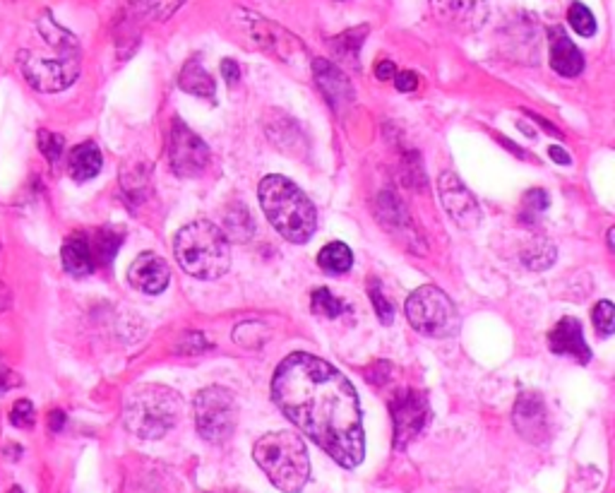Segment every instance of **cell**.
Masks as SVG:
<instances>
[{
  "instance_id": "cell-36",
  "label": "cell",
  "mask_w": 615,
  "mask_h": 493,
  "mask_svg": "<svg viewBox=\"0 0 615 493\" xmlns=\"http://www.w3.org/2000/svg\"><path fill=\"white\" fill-rule=\"evenodd\" d=\"M394 75H397V73H394V63H390V60H380V63L375 66V77H378V80H392Z\"/></svg>"
},
{
  "instance_id": "cell-18",
  "label": "cell",
  "mask_w": 615,
  "mask_h": 493,
  "mask_svg": "<svg viewBox=\"0 0 615 493\" xmlns=\"http://www.w3.org/2000/svg\"><path fill=\"white\" fill-rule=\"evenodd\" d=\"M313 73H315V82L320 84L324 99L330 101L334 111H346L354 101V90H351L349 80L341 73L339 67H334L327 60H315L313 63Z\"/></svg>"
},
{
  "instance_id": "cell-26",
  "label": "cell",
  "mask_w": 615,
  "mask_h": 493,
  "mask_svg": "<svg viewBox=\"0 0 615 493\" xmlns=\"http://www.w3.org/2000/svg\"><path fill=\"white\" fill-rule=\"evenodd\" d=\"M567 20H570V25H572V29L580 36H594V32H596V20L591 15V10L587 5H582V3H572L570 5Z\"/></svg>"
},
{
  "instance_id": "cell-8",
  "label": "cell",
  "mask_w": 615,
  "mask_h": 493,
  "mask_svg": "<svg viewBox=\"0 0 615 493\" xmlns=\"http://www.w3.org/2000/svg\"><path fill=\"white\" fill-rule=\"evenodd\" d=\"M19 70L36 92H63L80 75V53H58L46 59L36 51H22Z\"/></svg>"
},
{
  "instance_id": "cell-28",
  "label": "cell",
  "mask_w": 615,
  "mask_h": 493,
  "mask_svg": "<svg viewBox=\"0 0 615 493\" xmlns=\"http://www.w3.org/2000/svg\"><path fill=\"white\" fill-rule=\"evenodd\" d=\"M313 310L317 316H327V318H337L346 310V303L339 301L330 289H317L313 293Z\"/></svg>"
},
{
  "instance_id": "cell-12",
  "label": "cell",
  "mask_w": 615,
  "mask_h": 493,
  "mask_svg": "<svg viewBox=\"0 0 615 493\" xmlns=\"http://www.w3.org/2000/svg\"><path fill=\"white\" fill-rule=\"evenodd\" d=\"M438 188H440L442 207L455 224L462 226V229H474V226L481 224V207H479L474 195L469 192V188L459 181L457 174H452V171L440 174Z\"/></svg>"
},
{
  "instance_id": "cell-27",
  "label": "cell",
  "mask_w": 615,
  "mask_h": 493,
  "mask_svg": "<svg viewBox=\"0 0 615 493\" xmlns=\"http://www.w3.org/2000/svg\"><path fill=\"white\" fill-rule=\"evenodd\" d=\"M549 207V192L546 191H529L524 195L522 209H519V217L526 224H532L543 215V209Z\"/></svg>"
},
{
  "instance_id": "cell-6",
  "label": "cell",
  "mask_w": 615,
  "mask_h": 493,
  "mask_svg": "<svg viewBox=\"0 0 615 493\" xmlns=\"http://www.w3.org/2000/svg\"><path fill=\"white\" fill-rule=\"evenodd\" d=\"M407 318L418 333L428 334V337H452L462 327L452 299L432 285L421 286L409 296Z\"/></svg>"
},
{
  "instance_id": "cell-15",
  "label": "cell",
  "mask_w": 615,
  "mask_h": 493,
  "mask_svg": "<svg viewBox=\"0 0 615 493\" xmlns=\"http://www.w3.org/2000/svg\"><path fill=\"white\" fill-rule=\"evenodd\" d=\"M515 426L517 431L533 445L549 441V411L543 404V397L536 393H522L515 404Z\"/></svg>"
},
{
  "instance_id": "cell-24",
  "label": "cell",
  "mask_w": 615,
  "mask_h": 493,
  "mask_svg": "<svg viewBox=\"0 0 615 493\" xmlns=\"http://www.w3.org/2000/svg\"><path fill=\"white\" fill-rule=\"evenodd\" d=\"M224 234L229 241H248L250 236H253V231H255L253 217H250V212L243 207V205H233V207L229 209V215H226L224 219Z\"/></svg>"
},
{
  "instance_id": "cell-1",
  "label": "cell",
  "mask_w": 615,
  "mask_h": 493,
  "mask_svg": "<svg viewBox=\"0 0 615 493\" xmlns=\"http://www.w3.org/2000/svg\"><path fill=\"white\" fill-rule=\"evenodd\" d=\"M272 397L284 417L341 467L363 462L366 435L358 395L327 361L306 351L286 356L272 380Z\"/></svg>"
},
{
  "instance_id": "cell-19",
  "label": "cell",
  "mask_w": 615,
  "mask_h": 493,
  "mask_svg": "<svg viewBox=\"0 0 615 493\" xmlns=\"http://www.w3.org/2000/svg\"><path fill=\"white\" fill-rule=\"evenodd\" d=\"M550 43V63L553 70L565 77H577L584 70L582 51L577 49L572 39L567 36L563 27H550L549 29Z\"/></svg>"
},
{
  "instance_id": "cell-35",
  "label": "cell",
  "mask_w": 615,
  "mask_h": 493,
  "mask_svg": "<svg viewBox=\"0 0 615 493\" xmlns=\"http://www.w3.org/2000/svg\"><path fill=\"white\" fill-rule=\"evenodd\" d=\"M222 75H224V80L229 84L238 82V80H241V67H238V63L231 59L222 60Z\"/></svg>"
},
{
  "instance_id": "cell-14",
  "label": "cell",
  "mask_w": 615,
  "mask_h": 493,
  "mask_svg": "<svg viewBox=\"0 0 615 493\" xmlns=\"http://www.w3.org/2000/svg\"><path fill=\"white\" fill-rule=\"evenodd\" d=\"M375 217H378V222L392 236H397V239L407 243L409 248H416V243H421V234H418L414 219L409 215L407 205L394 192L385 191L378 195V200H375Z\"/></svg>"
},
{
  "instance_id": "cell-20",
  "label": "cell",
  "mask_w": 615,
  "mask_h": 493,
  "mask_svg": "<svg viewBox=\"0 0 615 493\" xmlns=\"http://www.w3.org/2000/svg\"><path fill=\"white\" fill-rule=\"evenodd\" d=\"M60 258H63V268H66L73 277L92 275L94 255H92V248H90V241H87V236L84 234L70 236V239L63 243Z\"/></svg>"
},
{
  "instance_id": "cell-21",
  "label": "cell",
  "mask_w": 615,
  "mask_h": 493,
  "mask_svg": "<svg viewBox=\"0 0 615 493\" xmlns=\"http://www.w3.org/2000/svg\"><path fill=\"white\" fill-rule=\"evenodd\" d=\"M101 152L94 143H82L73 147L70 157H67V171L75 181H90L101 171Z\"/></svg>"
},
{
  "instance_id": "cell-22",
  "label": "cell",
  "mask_w": 615,
  "mask_h": 493,
  "mask_svg": "<svg viewBox=\"0 0 615 493\" xmlns=\"http://www.w3.org/2000/svg\"><path fill=\"white\" fill-rule=\"evenodd\" d=\"M178 84H181V90L188 94H192V97H200V99H214L216 94V87H214V80H212V75H209L207 70L200 66V60L192 59L185 63L183 73H181V77H178Z\"/></svg>"
},
{
  "instance_id": "cell-29",
  "label": "cell",
  "mask_w": 615,
  "mask_h": 493,
  "mask_svg": "<svg viewBox=\"0 0 615 493\" xmlns=\"http://www.w3.org/2000/svg\"><path fill=\"white\" fill-rule=\"evenodd\" d=\"M39 150L49 161H58L63 150H66V140L58 133L51 130H39Z\"/></svg>"
},
{
  "instance_id": "cell-32",
  "label": "cell",
  "mask_w": 615,
  "mask_h": 493,
  "mask_svg": "<svg viewBox=\"0 0 615 493\" xmlns=\"http://www.w3.org/2000/svg\"><path fill=\"white\" fill-rule=\"evenodd\" d=\"M370 301H373L375 313H378L380 323H383V325H390L392 318H394V310H392V303L385 299V293L380 292V285H378V282H373V286H370Z\"/></svg>"
},
{
  "instance_id": "cell-13",
  "label": "cell",
  "mask_w": 615,
  "mask_h": 493,
  "mask_svg": "<svg viewBox=\"0 0 615 493\" xmlns=\"http://www.w3.org/2000/svg\"><path fill=\"white\" fill-rule=\"evenodd\" d=\"M431 5L442 25L462 34L481 29L488 20V0H431Z\"/></svg>"
},
{
  "instance_id": "cell-37",
  "label": "cell",
  "mask_w": 615,
  "mask_h": 493,
  "mask_svg": "<svg viewBox=\"0 0 615 493\" xmlns=\"http://www.w3.org/2000/svg\"><path fill=\"white\" fill-rule=\"evenodd\" d=\"M49 424H51V431H60L63 424H66V414H63L60 410H53L49 417Z\"/></svg>"
},
{
  "instance_id": "cell-2",
  "label": "cell",
  "mask_w": 615,
  "mask_h": 493,
  "mask_svg": "<svg viewBox=\"0 0 615 493\" xmlns=\"http://www.w3.org/2000/svg\"><path fill=\"white\" fill-rule=\"evenodd\" d=\"M260 205L276 231L292 243H306L317 229L315 205L299 185L284 176H265L260 184Z\"/></svg>"
},
{
  "instance_id": "cell-11",
  "label": "cell",
  "mask_w": 615,
  "mask_h": 493,
  "mask_svg": "<svg viewBox=\"0 0 615 493\" xmlns=\"http://www.w3.org/2000/svg\"><path fill=\"white\" fill-rule=\"evenodd\" d=\"M392 419H394V448L404 450L416 435L421 434L428 421V397L418 390H401L390 402Z\"/></svg>"
},
{
  "instance_id": "cell-7",
  "label": "cell",
  "mask_w": 615,
  "mask_h": 493,
  "mask_svg": "<svg viewBox=\"0 0 615 493\" xmlns=\"http://www.w3.org/2000/svg\"><path fill=\"white\" fill-rule=\"evenodd\" d=\"M192 417L207 443H224L238 424V402L226 387H205L192 400Z\"/></svg>"
},
{
  "instance_id": "cell-30",
  "label": "cell",
  "mask_w": 615,
  "mask_h": 493,
  "mask_svg": "<svg viewBox=\"0 0 615 493\" xmlns=\"http://www.w3.org/2000/svg\"><path fill=\"white\" fill-rule=\"evenodd\" d=\"M36 421V411L29 400H17L10 410V424L17 428H32Z\"/></svg>"
},
{
  "instance_id": "cell-10",
  "label": "cell",
  "mask_w": 615,
  "mask_h": 493,
  "mask_svg": "<svg viewBox=\"0 0 615 493\" xmlns=\"http://www.w3.org/2000/svg\"><path fill=\"white\" fill-rule=\"evenodd\" d=\"M168 157H171V168H174L175 176L195 178V176H200L207 168L209 160H212V152L205 145V140H200V135L192 133L181 118H175L174 128H171V150H168Z\"/></svg>"
},
{
  "instance_id": "cell-34",
  "label": "cell",
  "mask_w": 615,
  "mask_h": 493,
  "mask_svg": "<svg viewBox=\"0 0 615 493\" xmlns=\"http://www.w3.org/2000/svg\"><path fill=\"white\" fill-rule=\"evenodd\" d=\"M394 84H397V90L400 92H414L416 90V84H418V77L414 75V73H397L394 75Z\"/></svg>"
},
{
  "instance_id": "cell-23",
  "label": "cell",
  "mask_w": 615,
  "mask_h": 493,
  "mask_svg": "<svg viewBox=\"0 0 615 493\" xmlns=\"http://www.w3.org/2000/svg\"><path fill=\"white\" fill-rule=\"evenodd\" d=\"M317 265H320L324 272H330V275H344V272H349L351 265H354V253H351L349 246L334 241L330 243V246H324L323 251H320Z\"/></svg>"
},
{
  "instance_id": "cell-5",
  "label": "cell",
  "mask_w": 615,
  "mask_h": 493,
  "mask_svg": "<svg viewBox=\"0 0 615 493\" xmlns=\"http://www.w3.org/2000/svg\"><path fill=\"white\" fill-rule=\"evenodd\" d=\"M183 402L167 385H140L125 400V426L135 435L154 441L167 435L181 419Z\"/></svg>"
},
{
  "instance_id": "cell-31",
  "label": "cell",
  "mask_w": 615,
  "mask_h": 493,
  "mask_svg": "<svg viewBox=\"0 0 615 493\" xmlns=\"http://www.w3.org/2000/svg\"><path fill=\"white\" fill-rule=\"evenodd\" d=\"M594 325H596V330H599L603 337H608V334L613 333V325H615V309L611 301H601L596 309H594Z\"/></svg>"
},
{
  "instance_id": "cell-16",
  "label": "cell",
  "mask_w": 615,
  "mask_h": 493,
  "mask_svg": "<svg viewBox=\"0 0 615 493\" xmlns=\"http://www.w3.org/2000/svg\"><path fill=\"white\" fill-rule=\"evenodd\" d=\"M130 285L142 293H161L168 286L171 279V270L157 253H142L135 258L128 272Z\"/></svg>"
},
{
  "instance_id": "cell-17",
  "label": "cell",
  "mask_w": 615,
  "mask_h": 493,
  "mask_svg": "<svg viewBox=\"0 0 615 493\" xmlns=\"http://www.w3.org/2000/svg\"><path fill=\"white\" fill-rule=\"evenodd\" d=\"M549 344L553 354H563V356H572L580 364H587L591 359V351L584 342L582 323L577 318H563L549 333Z\"/></svg>"
},
{
  "instance_id": "cell-25",
  "label": "cell",
  "mask_w": 615,
  "mask_h": 493,
  "mask_svg": "<svg viewBox=\"0 0 615 493\" xmlns=\"http://www.w3.org/2000/svg\"><path fill=\"white\" fill-rule=\"evenodd\" d=\"M121 243H123V236L118 234V231H113V229L99 231V234L94 236L92 246H90V248H92L94 262L108 265V262L113 260V255H116L118 248H121Z\"/></svg>"
},
{
  "instance_id": "cell-9",
  "label": "cell",
  "mask_w": 615,
  "mask_h": 493,
  "mask_svg": "<svg viewBox=\"0 0 615 493\" xmlns=\"http://www.w3.org/2000/svg\"><path fill=\"white\" fill-rule=\"evenodd\" d=\"M238 17H241V29L248 34V39L253 46H258L260 51L265 53H272L275 59H279L282 63H296V60L306 59V49L303 43L293 36L292 32H286L284 27H279L276 22H269L265 17L255 15V12H248V10H238Z\"/></svg>"
},
{
  "instance_id": "cell-4",
  "label": "cell",
  "mask_w": 615,
  "mask_h": 493,
  "mask_svg": "<svg viewBox=\"0 0 615 493\" xmlns=\"http://www.w3.org/2000/svg\"><path fill=\"white\" fill-rule=\"evenodd\" d=\"M258 467L284 493H299L310 479L306 443L292 431H272L260 438L253 450Z\"/></svg>"
},
{
  "instance_id": "cell-39",
  "label": "cell",
  "mask_w": 615,
  "mask_h": 493,
  "mask_svg": "<svg viewBox=\"0 0 615 493\" xmlns=\"http://www.w3.org/2000/svg\"><path fill=\"white\" fill-rule=\"evenodd\" d=\"M8 301H10L8 289H5V286L0 285V310H3V309H5V306H8Z\"/></svg>"
},
{
  "instance_id": "cell-40",
  "label": "cell",
  "mask_w": 615,
  "mask_h": 493,
  "mask_svg": "<svg viewBox=\"0 0 615 493\" xmlns=\"http://www.w3.org/2000/svg\"><path fill=\"white\" fill-rule=\"evenodd\" d=\"M8 493H25V491H22V489H19V486H12V489H10Z\"/></svg>"
},
{
  "instance_id": "cell-38",
  "label": "cell",
  "mask_w": 615,
  "mask_h": 493,
  "mask_svg": "<svg viewBox=\"0 0 615 493\" xmlns=\"http://www.w3.org/2000/svg\"><path fill=\"white\" fill-rule=\"evenodd\" d=\"M550 157H553V161H557V164H570V154H567L565 150H560V147H550Z\"/></svg>"
},
{
  "instance_id": "cell-33",
  "label": "cell",
  "mask_w": 615,
  "mask_h": 493,
  "mask_svg": "<svg viewBox=\"0 0 615 493\" xmlns=\"http://www.w3.org/2000/svg\"><path fill=\"white\" fill-rule=\"evenodd\" d=\"M183 0H142L144 10L150 12V17H167L171 15Z\"/></svg>"
},
{
  "instance_id": "cell-3",
  "label": "cell",
  "mask_w": 615,
  "mask_h": 493,
  "mask_svg": "<svg viewBox=\"0 0 615 493\" xmlns=\"http://www.w3.org/2000/svg\"><path fill=\"white\" fill-rule=\"evenodd\" d=\"M175 260L195 279H216L231 265L229 239L209 219H195L185 224L174 239Z\"/></svg>"
}]
</instances>
